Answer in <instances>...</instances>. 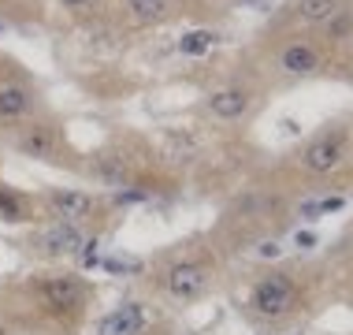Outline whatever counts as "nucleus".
I'll list each match as a JSON object with an SVG mask.
<instances>
[{"label":"nucleus","instance_id":"f257e3e1","mask_svg":"<svg viewBox=\"0 0 353 335\" xmlns=\"http://www.w3.org/2000/svg\"><path fill=\"white\" fill-rule=\"evenodd\" d=\"M97 291L82 272L71 268H49L34 272L12 287V298L0 313L23 332H49V335H74L85 328Z\"/></svg>","mask_w":353,"mask_h":335},{"label":"nucleus","instance_id":"f03ea898","mask_svg":"<svg viewBox=\"0 0 353 335\" xmlns=\"http://www.w3.org/2000/svg\"><path fill=\"white\" fill-rule=\"evenodd\" d=\"M216 280H219L216 257H212V250H205V246H179L175 253H168L164 261L152 268L157 291L164 294L171 305H179V309L208 298Z\"/></svg>","mask_w":353,"mask_h":335},{"label":"nucleus","instance_id":"7ed1b4c3","mask_svg":"<svg viewBox=\"0 0 353 335\" xmlns=\"http://www.w3.org/2000/svg\"><path fill=\"white\" fill-rule=\"evenodd\" d=\"M301 309L298 276L286 268H264L245 291V313L261 324H283Z\"/></svg>","mask_w":353,"mask_h":335},{"label":"nucleus","instance_id":"20e7f679","mask_svg":"<svg viewBox=\"0 0 353 335\" xmlns=\"http://www.w3.org/2000/svg\"><path fill=\"white\" fill-rule=\"evenodd\" d=\"M101 242V227L93 224H60V220H45L37 231L26 238V250L49 265L71 261V257H90V250Z\"/></svg>","mask_w":353,"mask_h":335},{"label":"nucleus","instance_id":"39448f33","mask_svg":"<svg viewBox=\"0 0 353 335\" xmlns=\"http://www.w3.org/2000/svg\"><path fill=\"white\" fill-rule=\"evenodd\" d=\"M12 149L26 160H37V164H49V168H82L79 160L71 157L68 142H63V131L49 119H30L15 131Z\"/></svg>","mask_w":353,"mask_h":335},{"label":"nucleus","instance_id":"423d86ee","mask_svg":"<svg viewBox=\"0 0 353 335\" xmlns=\"http://www.w3.org/2000/svg\"><path fill=\"white\" fill-rule=\"evenodd\" d=\"M90 335H164V313L149 298H123L93 320Z\"/></svg>","mask_w":353,"mask_h":335},{"label":"nucleus","instance_id":"0eeeda50","mask_svg":"<svg viewBox=\"0 0 353 335\" xmlns=\"http://www.w3.org/2000/svg\"><path fill=\"white\" fill-rule=\"evenodd\" d=\"M37 213L45 220H60V224H101L104 216V198L90 194V190H74V186H49L37 198Z\"/></svg>","mask_w":353,"mask_h":335},{"label":"nucleus","instance_id":"6e6552de","mask_svg":"<svg viewBox=\"0 0 353 335\" xmlns=\"http://www.w3.org/2000/svg\"><path fill=\"white\" fill-rule=\"evenodd\" d=\"M342 160H346V134L342 131L320 134V138L305 142L298 153V164L309 175H331V171L342 168Z\"/></svg>","mask_w":353,"mask_h":335},{"label":"nucleus","instance_id":"1a4fd4ad","mask_svg":"<svg viewBox=\"0 0 353 335\" xmlns=\"http://www.w3.org/2000/svg\"><path fill=\"white\" fill-rule=\"evenodd\" d=\"M37 97L26 82H0V123L4 127H23L34 119Z\"/></svg>","mask_w":353,"mask_h":335},{"label":"nucleus","instance_id":"9d476101","mask_svg":"<svg viewBox=\"0 0 353 335\" xmlns=\"http://www.w3.org/2000/svg\"><path fill=\"white\" fill-rule=\"evenodd\" d=\"M0 224L8 227H26V224H41V213H37V198L23 194V190L0 183Z\"/></svg>","mask_w":353,"mask_h":335},{"label":"nucleus","instance_id":"9b49d317","mask_svg":"<svg viewBox=\"0 0 353 335\" xmlns=\"http://www.w3.org/2000/svg\"><path fill=\"white\" fill-rule=\"evenodd\" d=\"M250 104H253L250 90H242V86H223V90L208 93L205 108H208V116H212L216 123H238V119H245Z\"/></svg>","mask_w":353,"mask_h":335},{"label":"nucleus","instance_id":"f8f14e48","mask_svg":"<svg viewBox=\"0 0 353 335\" xmlns=\"http://www.w3.org/2000/svg\"><path fill=\"white\" fill-rule=\"evenodd\" d=\"M279 67L286 75H312L320 67V52L312 49V45L294 41V45H286V49L279 52Z\"/></svg>","mask_w":353,"mask_h":335},{"label":"nucleus","instance_id":"ddd939ff","mask_svg":"<svg viewBox=\"0 0 353 335\" xmlns=\"http://www.w3.org/2000/svg\"><path fill=\"white\" fill-rule=\"evenodd\" d=\"M127 12L141 26H157L171 15V0H127Z\"/></svg>","mask_w":353,"mask_h":335},{"label":"nucleus","instance_id":"4468645a","mask_svg":"<svg viewBox=\"0 0 353 335\" xmlns=\"http://www.w3.org/2000/svg\"><path fill=\"white\" fill-rule=\"evenodd\" d=\"M339 15V0H298V19L305 23H327Z\"/></svg>","mask_w":353,"mask_h":335},{"label":"nucleus","instance_id":"2eb2a0df","mask_svg":"<svg viewBox=\"0 0 353 335\" xmlns=\"http://www.w3.org/2000/svg\"><path fill=\"white\" fill-rule=\"evenodd\" d=\"M216 45V34L212 30H190L186 37H179V52L183 56H201Z\"/></svg>","mask_w":353,"mask_h":335},{"label":"nucleus","instance_id":"dca6fc26","mask_svg":"<svg viewBox=\"0 0 353 335\" xmlns=\"http://www.w3.org/2000/svg\"><path fill=\"white\" fill-rule=\"evenodd\" d=\"M327 30L335 34V37H346V34H350V15H335V19H327Z\"/></svg>","mask_w":353,"mask_h":335},{"label":"nucleus","instance_id":"f3484780","mask_svg":"<svg viewBox=\"0 0 353 335\" xmlns=\"http://www.w3.org/2000/svg\"><path fill=\"white\" fill-rule=\"evenodd\" d=\"M63 8H68V12H85V8L93 4V0H60Z\"/></svg>","mask_w":353,"mask_h":335},{"label":"nucleus","instance_id":"a211bd4d","mask_svg":"<svg viewBox=\"0 0 353 335\" xmlns=\"http://www.w3.org/2000/svg\"><path fill=\"white\" fill-rule=\"evenodd\" d=\"M0 335H15V328H12V320H8L4 313H0Z\"/></svg>","mask_w":353,"mask_h":335}]
</instances>
